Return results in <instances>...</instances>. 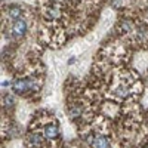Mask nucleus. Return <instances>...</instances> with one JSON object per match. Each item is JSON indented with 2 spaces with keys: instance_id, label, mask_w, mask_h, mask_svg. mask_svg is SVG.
Segmentation results:
<instances>
[{
  "instance_id": "nucleus-1",
  "label": "nucleus",
  "mask_w": 148,
  "mask_h": 148,
  "mask_svg": "<svg viewBox=\"0 0 148 148\" xmlns=\"http://www.w3.org/2000/svg\"><path fill=\"white\" fill-rule=\"evenodd\" d=\"M40 88V82L31 77V79H19L12 83V90L18 95H27L30 92H34Z\"/></svg>"
},
{
  "instance_id": "nucleus-2",
  "label": "nucleus",
  "mask_w": 148,
  "mask_h": 148,
  "mask_svg": "<svg viewBox=\"0 0 148 148\" xmlns=\"http://www.w3.org/2000/svg\"><path fill=\"white\" fill-rule=\"evenodd\" d=\"M27 28H28L27 21L24 19V18H21V19H18V21H15V22H12V25H10V28H9V33H10V36H12V39H21V37L25 36Z\"/></svg>"
},
{
  "instance_id": "nucleus-3",
  "label": "nucleus",
  "mask_w": 148,
  "mask_h": 148,
  "mask_svg": "<svg viewBox=\"0 0 148 148\" xmlns=\"http://www.w3.org/2000/svg\"><path fill=\"white\" fill-rule=\"evenodd\" d=\"M88 141L92 145V148H110V141L104 135H93Z\"/></svg>"
},
{
  "instance_id": "nucleus-4",
  "label": "nucleus",
  "mask_w": 148,
  "mask_h": 148,
  "mask_svg": "<svg viewBox=\"0 0 148 148\" xmlns=\"http://www.w3.org/2000/svg\"><path fill=\"white\" fill-rule=\"evenodd\" d=\"M27 142H28V145H30V147L39 148V147L42 145V142H43V139H42V135H40V133H37V132L30 133V135H28V139H27Z\"/></svg>"
},
{
  "instance_id": "nucleus-5",
  "label": "nucleus",
  "mask_w": 148,
  "mask_h": 148,
  "mask_svg": "<svg viewBox=\"0 0 148 148\" xmlns=\"http://www.w3.org/2000/svg\"><path fill=\"white\" fill-rule=\"evenodd\" d=\"M45 136L47 139H55L59 136V129L56 125H47L45 127Z\"/></svg>"
},
{
  "instance_id": "nucleus-6",
  "label": "nucleus",
  "mask_w": 148,
  "mask_h": 148,
  "mask_svg": "<svg viewBox=\"0 0 148 148\" xmlns=\"http://www.w3.org/2000/svg\"><path fill=\"white\" fill-rule=\"evenodd\" d=\"M21 15H22V10H21L18 6H12L10 9H8V18H9L12 22L21 19Z\"/></svg>"
},
{
  "instance_id": "nucleus-7",
  "label": "nucleus",
  "mask_w": 148,
  "mask_h": 148,
  "mask_svg": "<svg viewBox=\"0 0 148 148\" xmlns=\"http://www.w3.org/2000/svg\"><path fill=\"white\" fill-rule=\"evenodd\" d=\"M59 15H61V12L55 6H49L46 9V18L47 19H56V18H59Z\"/></svg>"
},
{
  "instance_id": "nucleus-8",
  "label": "nucleus",
  "mask_w": 148,
  "mask_h": 148,
  "mask_svg": "<svg viewBox=\"0 0 148 148\" xmlns=\"http://www.w3.org/2000/svg\"><path fill=\"white\" fill-rule=\"evenodd\" d=\"M3 105L5 107H12L15 104V96H12V95H5L3 96V99H2Z\"/></svg>"
},
{
  "instance_id": "nucleus-9",
  "label": "nucleus",
  "mask_w": 148,
  "mask_h": 148,
  "mask_svg": "<svg viewBox=\"0 0 148 148\" xmlns=\"http://www.w3.org/2000/svg\"><path fill=\"white\" fill-rule=\"evenodd\" d=\"M114 93H116L117 96H120V98H125V96L127 95V89L125 88V86H119V88H116Z\"/></svg>"
},
{
  "instance_id": "nucleus-10",
  "label": "nucleus",
  "mask_w": 148,
  "mask_h": 148,
  "mask_svg": "<svg viewBox=\"0 0 148 148\" xmlns=\"http://www.w3.org/2000/svg\"><path fill=\"white\" fill-rule=\"evenodd\" d=\"M144 148H148V147H144Z\"/></svg>"
}]
</instances>
